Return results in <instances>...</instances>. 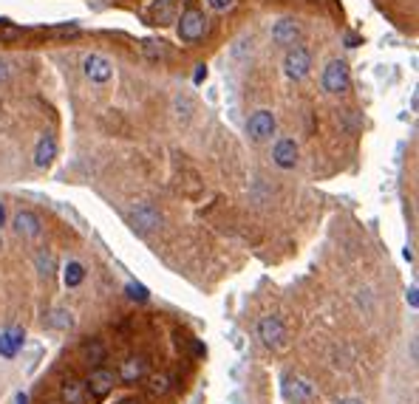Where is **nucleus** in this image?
Listing matches in <instances>:
<instances>
[{"label":"nucleus","mask_w":419,"mask_h":404,"mask_svg":"<svg viewBox=\"0 0 419 404\" xmlns=\"http://www.w3.org/2000/svg\"><path fill=\"white\" fill-rule=\"evenodd\" d=\"M12 229H15L17 238L31 241V238H40V232H43V220H40L37 212H31V209H20L12 218Z\"/></svg>","instance_id":"8"},{"label":"nucleus","mask_w":419,"mask_h":404,"mask_svg":"<svg viewBox=\"0 0 419 404\" xmlns=\"http://www.w3.org/2000/svg\"><path fill=\"white\" fill-rule=\"evenodd\" d=\"M167 382H171L167 376H156L153 385H150V390H153V393H164V390H167Z\"/></svg>","instance_id":"26"},{"label":"nucleus","mask_w":419,"mask_h":404,"mask_svg":"<svg viewBox=\"0 0 419 404\" xmlns=\"http://www.w3.org/2000/svg\"><path fill=\"white\" fill-rule=\"evenodd\" d=\"M128 223L134 227V232L150 235V232H156L161 227V212L153 204H139L136 209L128 212Z\"/></svg>","instance_id":"4"},{"label":"nucleus","mask_w":419,"mask_h":404,"mask_svg":"<svg viewBox=\"0 0 419 404\" xmlns=\"http://www.w3.org/2000/svg\"><path fill=\"white\" fill-rule=\"evenodd\" d=\"M204 76H207V68H204V65H198V71H196V82H201Z\"/></svg>","instance_id":"30"},{"label":"nucleus","mask_w":419,"mask_h":404,"mask_svg":"<svg viewBox=\"0 0 419 404\" xmlns=\"http://www.w3.org/2000/svg\"><path fill=\"white\" fill-rule=\"evenodd\" d=\"M145 376V359L142 356H128L122 362V368H119V379L122 382H128V385H134V382H139Z\"/></svg>","instance_id":"15"},{"label":"nucleus","mask_w":419,"mask_h":404,"mask_svg":"<svg viewBox=\"0 0 419 404\" xmlns=\"http://www.w3.org/2000/svg\"><path fill=\"white\" fill-rule=\"evenodd\" d=\"M258 337H261V342L264 345H269V348H278V345H283V337H286V328H283V323H280V317H264L261 323H258Z\"/></svg>","instance_id":"10"},{"label":"nucleus","mask_w":419,"mask_h":404,"mask_svg":"<svg viewBox=\"0 0 419 404\" xmlns=\"http://www.w3.org/2000/svg\"><path fill=\"white\" fill-rule=\"evenodd\" d=\"M52 328H57V331H68V328H74V314L71 311H65V308H57L54 314H52Z\"/></svg>","instance_id":"19"},{"label":"nucleus","mask_w":419,"mask_h":404,"mask_svg":"<svg viewBox=\"0 0 419 404\" xmlns=\"http://www.w3.org/2000/svg\"><path fill=\"white\" fill-rule=\"evenodd\" d=\"M63 396H65L71 404H86V401H82V385L74 382V379H68V382L63 385Z\"/></svg>","instance_id":"20"},{"label":"nucleus","mask_w":419,"mask_h":404,"mask_svg":"<svg viewBox=\"0 0 419 404\" xmlns=\"http://www.w3.org/2000/svg\"><path fill=\"white\" fill-rule=\"evenodd\" d=\"M207 6L213 12H230L235 6V0H207Z\"/></svg>","instance_id":"25"},{"label":"nucleus","mask_w":419,"mask_h":404,"mask_svg":"<svg viewBox=\"0 0 419 404\" xmlns=\"http://www.w3.org/2000/svg\"><path fill=\"white\" fill-rule=\"evenodd\" d=\"M17 404H29V398H26V396L20 393V396H17Z\"/></svg>","instance_id":"33"},{"label":"nucleus","mask_w":419,"mask_h":404,"mask_svg":"<svg viewBox=\"0 0 419 404\" xmlns=\"http://www.w3.org/2000/svg\"><path fill=\"white\" fill-rule=\"evenodd\" d=\"M320 85L323 91L338 97V94H346L349 85H351V74H349V65L343 60H329L326 68H323V76H320Z\"/></svg>","instance_id":"1"},{"label":"nucleus","mask_w":419,"mask_h":404,"mask_svg":"<svg viewBox=\"0 0 419 404\" xmlns=\"http://www.w3.org/2000/svg\"><path fill=\"white\" fill-rule=\"evenodd\" d=\"M125 404H134V401H125Z\"/></svg>","instance_id":"34"},{"label":"nucleus","mask_w":419,"mask_h":404,"mask_svg":"<svg viewBox=\"0 0 419 404\" xmlns=\"http://www.w3.org/2000/svg\"><path fill=\"white\" fill-rule=\"evenodd\" d=\"M128 294H131L134 300H148V291H145L142 286H134V283L128 286Z\"/></svg>","instance_id":"28"},{"label":"nucleus","mask_w":419,"mask_h":404,"mask_svg":"<svg viewBox=\"0 0 419 404\" xmlns=\"http://www.w3.org/2000/svg\"><path fill=\"white\" fill-rule=\"evenodd\" d=\"M309 71H312V54L303 46L286 49V57H283V74H286V79L301 82V79L309 76Z\"/></svg>","instance_id":"3"},{"label":"nucleus","mask_w":419,"mask_h":404,"mask_svg":"<svg viewBox=\"0 0 419 404\" xmlns=\"http://www.w3.org/2000/svg\"><path fill=\"white\" fill-rule=\"evenodd\" d=\"M0 227H6V204H0Z\"/></svg>","instance_id":"29"},{"label":"nucleus","mask_w":419,"mask_h":404,"mask_svg":"<svg viewBox=\"0 0 419 404\" xmlns=\"http://www.w3.org/2000/svg\"><path fill=\"white\" fill-rule=\"evenodd\" d=\"M63 280H65L68 289H77L82 280H86V268H82V263L71 260V263L65 266V272H63Z\"/></svg>","instance_id":"18"},{"label":"nucleus","mask_w":419,"mask_h":404,"mask_svg":"<svg viewBox=\"0 0 419 404\" xmlns=\"http://www.w3.org/2000/svg\"><path fill=\"white\" fill-rule=\"evenodd\" d=\"M173 12H176V0H164V9L156 12L159 26H167V23H171V20H173Z\"/></svg>","instance_id":"22"},{"label":"nucleus","mask_w":419,"mask_h":404,"mask_svg":"<svg viewBox=\"0 0 419 404\" xmlns=\"http://www.w3.org/2000/svg\"><path fill=\"white\" fill-rule=\"evenodd\" d=\"M275 130H278V119H275L272 111L261 108L255 113H249V119H246V136L253 139L255 145H267L275 136Z\"/></svg>","instance_id":"2"},{"label":"nucleus","mask_w":419,"mask_h":404,"mask_svg":"<svg viewBox=\"0 0 419 404\" xmlns=\"http://www.w3.org/2000/svg\"><path fill=\"white\" fill-rule=\"evenodd\" d=\"M82 74H86V79L94 82V85H108L111 76H113V65L102 54H88L86 60H82Z\"/></svg>","instance_id":"7"},{"label":"nucleus","mask_w":419,"mask_h":404,"mask_svg":"<svg viewBox=\"0 0 419 404\" xmlns=\"http://www.w3.org/2000/svg\"><path fill=\"white\" fill-rule=\"evenodd\" d=\"M86 385H88V390H91L97 398H105V396L113 390V373H111L108 368H94Z\"/></svg>","instance_id":"12"},{"label":"nucleus","mask_w":419,"mask_h":404,"mask_svg":"<svg viewBox=\"0 0 419 404\" xmlns=\"http://www.w3.org/2000/svg\"><path fill=\"white\" fill-rule=\"evenodd\" d=\"M340 404H365V401H363V398H354V396H349V398H343Z\"/></svg>","instance_id":"32"},{"label":"nucleus","mask_w":419,"mask_h":404,"mask_svg":"<svg viewBox=\"0 0 419 404\" xmlns=\"http://www.w3.org/2000/svg\"><path fill=\"white\" fill-rule=\"evenodd\" d=\"M408 300H411V305L416 308V286H411V291H408Z\"/></svg>","instance_id":"31"},{"label":"nucleus","mask_w":419,"mask_h":404,"mask_svg":"<svg viewBox=\"0 0 419 404\" xmlns=\"http://www.w3.org/2000/svg\"><path fill=\"white\" fill-rule=\"evenodd\" d=\"M145 54L156 60V57H167V49H164V42H153V40H148V42H145Z\"/></svg>","instance_id":"23"},{"label":"nucleus","mask_w":419,"mask_h":404,"mask_svg":"<svg viewBox=\"0 0 419 404\" xmlns=\"http://www.w3.org/2000/svg\"><path fill=\"white\" fill-rule=\"evenodd\" d=\"M301 37H303V26L295 17H280L272 26V42L280 49H292V46H301Z\"/></svg>","instance_id":"5"},{"label":"nucleus","mask_w":419,"mask_h":404,"mask_svg":"<svg viewBox=\"0 0 419 404\" xmlns=\"http://www.w3.org/2000/svg\"><path fill=\"white\" fill-rule=\"evenodd\" d=\"M272 161L280 170H295V164H298V142L289 139V136L278 139L272 145Z\"/></svg>","instance_id":"9"},{"label":"nucleus","mask_w":419,"mask_h":404,"mask_svg":"<svg viewBox=\"0 0 419 404\" xmlns=\"http://www.w3.org/2000/svg\"><path fill=\"white\" fill-rule=\"evenodd\" d=\"M57 159V142H54V136H40V142H37V147H34V164L37 167H49L52 161Z\"/></svg>","instance_id":"13"},{"label":"nucleus","mask_w":419,"mask_h":404,"mask_svg":"<svg viewBox=\"0 0 419 404\" xmlns=\"http://www.w3.org/2000/svg\"><path fill=\"white\" fill-rule=\"evenodd\" d=\"M17 353V345L12 342V337L6 331H0V356H6V359H15Z\"/></svg>","instance_id":"21"},{"label":"nucleus","mask_w":419,"mask_h":404,"mask_svg":"<svg viewBox=\"0 0 419 404\" xmlns=\"http://www.w3.org/2000/svg\"><path fill=\"white\" fill-rule=\"evenodd\" d=\"M86 356H88V362H100L105 356V348L100 342H91V345H86Z\"/></svg>","instance_id":"24"},{"label":"nucleus","mask_w":419,"mask_h":404,"mask_svg":"<svg viewBox=\"0 0 419 404\" xmlns=\"http://www.w3.org/2000/svg\"><path fill=\"white\" fill-rule=\"evenodd\" d=\"M253 46H255L253 34H244V37H238L230 46V57L238 60V63H244V60H249V54H253Z\"/></svg>","instance_id":"16"},{"label":"nucleus","mask_w":419,"mask_h":404,"mask_svg":"<svg viewBox=\"0 0 419 404\" xmlns=\"http://www.w3.org/2000/svg\"><path fill=\"white\" fill-rule=\"evenodd\" d=\"M283 393H286V398L289 401H309L312 396H315V387L306 382V379H301V376H286L283 379Z\"/></svg>","instance_id":"11"},{"label":"nucleus","mask_w":419,"mask_h":404,"mask_svg":"<svg viewBox=\"0 0 419 404\" xmlns=\"http://www.w3.org/2000/svg\"><path fill=\"white\" fill-rule=\"evenodd\" d=\"M34 266H37V272L43 275V277H52V275H54V268H57V260H54L52 252L40 249V252L34 254Z\"/></svg>","instance_id":"17"},{"label":"nucleus","mask_w":419,"mask_h":404,"mask_svg":"<svg viewBox=\"0 0 419 404\" xmlns=\"http://www.w3.org/2000/svg\"><path fill=\"white\" fill-rule=\"evenodd\" d=\"M173 113H176V119H179L182 124H187V122L193 119V113H196V99H193L190 91H179V94L173 97Z\"/></svg>","instance_id":"14"},{"label":"nucleus","mask_w":419,"mask_h":404,"mask_svg":"<svg viewBox=\"0 0 419 404\" xmlns=\"http://www.w3.org/2000/svg\"><path fill=\"white\" fill-rule=\"evenodd\" d=\"M9 76H12L9 63H6V60H0V85H6V82H9Z\"/></svg>","instance_id":"27"},{"label":"nucleus","mask_w":419,"mask_h":404,"mask_svg":"<svg viewBox=\"0 0 419 404\" xmlns=\"http://www.w3.org/2000/svg\"><path fill=\"white\" fill-rule=\"evenodd\" d=\"M207 31V17L198 12V9H187L182 17H179V40L182 42H198Z\"/></svg>","instance_id":"6"}]
</instances>
